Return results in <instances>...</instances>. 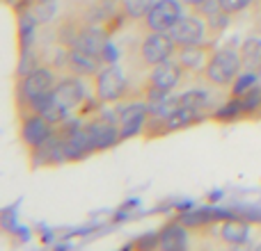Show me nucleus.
Masks as SVG:
<instances>
[{
  "label": "nucleus",
  "instance_id": "nucleus-1",
  "mask_svg": "<svg viewBox=\"0 0 261 251\" xmlns=\"http://www.w3.org/2000/svg\"><path fill=\"white\" fill-rule=\"evenodd\" d=\"M55 85V73L50 67H35L32 71H28L25 76L21 78V82L16 85V105H18V114L28 112V110H35L37 103L46 99V96L53 94Z\"/></svg>",
  "mask_w": 261,
  "mask_h": 251
},
{
  "label": "nucleus",
  "instance_id": "nucleus-2",
  "mask_svg": "<svg viewBox=\"0 0 261 251\" xmlns=\"http://www.w3.org/2000/svg\"><path fill=\"white\" fill-rule=\"evenodd\" d=\"M243 73L241 53L234 48H216L204 67L202 76L213 87H229L236 82V78Z\"/></svg>",
  "mask_w": 261,
  "mask_h": 251
},
{
  "label": "nucleus",
  "instance_id": "nucleus-3",
  "mask_svg": "<svg viewBox=\"0 0 261 251\" xmlns=\"http://www.w3.org/2000/svg\"><path fill=\"white\" fill-rule=\"evenodd\" d=\"M181 78H184V69L174 57L163 64H156L147 76V82H144L147 101H163L165 96H170L181 82Z\"/></svg>",
  "mask_w": 261,
  "mask_h": 251
},
{
  "label": "nucleus",
  "instance_id": "nucleus-4",
  "mask_svg": "<svg viewBox=\"0 0 261 251\" xmlns=\"http://www.w3.org/2000/svg\"><path fill=\"white\" fill-rule=\"evenodd\" d=\"M128 94V80L117 64H103L94 76V96L96 103L113 105L124 101Z\"/></svg>",
  "mask_w": 261,
  "mask_h": 251
},
{
  "label": "nucleus",
  "instance_id": "nucleus-5",
  "mask_svg": "<svg viewBox=\"0 0 261 251\" xmlns=\"http://www.w3.org/2000/svg\"><path fill=\"white\" fill-rule=\"evenodd\" d=\"M55 133L62 139V151L67 162H81L85 158H90L92 153H96L94 142H92L85 123H69L62 130L55 128Z\"/></svg>",
  "mask_w": 261,
  "mask_h": 251
},
{
  "label": "nucleus",
  "instance_id": "nucleus-6",
  "mask_svg": "<svg viewBox=\"0 0 261 251\" xmlns=\"http://www.w3.org/2000/svg\"><path fill=\"white\" fill-rule=\"evenodd\" d=\"M55 128H58V125L50 123L41 112L28 110V112H21L18 137H21L23 146H25L28 151H32V148H37V146L48 142V139L55 135Z\"/></svg>",
  "mask_w": 261,
  "mask_h": 251
},
{
  "label": "nucleus",
  "instance_id": "nucleus-7",
  "mask_svg": "<svg viewBox=\"0 0 261 251\" xmlns=\"http://www.w3.org/2000/svg\"><path fill=\"white\" fill-rule=\"evenodd\" d=\"M176 48H179V46L172 39L170 32H149V35L140 41L138 55H140V59H142V64L156 67V64H163L174 57Z\"/></svg>",
  "mask_w": 261,
  "mask_h": 251
},
{
  "label": "nucleus",
  "instance_id": "nucleus-8",
  "mask_svg": "<svg viewBox=\"0 0 261 251\" xmlns=\"http://www.w3.org/2000/svg\"><path fill=\"white\" fill-rule=\"evenodd\" d=\"M181 0H156L144 16V30L147 32H170L176 23L184 18Z\"/></svg>",
  "mask_w": 261,
  "mask_h": 251
},
{
  "label": "nucleus",
  "instance_id": "nucleus-9",
  "mask_svg": "<svg viewBox=\"0 0 261 251\" xmlns=\"http://www.w3.org/2000/svg\"><path fill=\"white\" fill-rule=\"evenodd\" d=\"M151 114L149 110V103H128L119 110V117H117V125H119V135H122V142L124 139H130L135 135H140L147 125V119Z\"/></svg>",
  "mask_w": 261,
  "mask_h": 251
},
{
  "label": "nucleus",
  "instance_id": "nucleus-10",
  "mask_svg": "<svg viewBox=\"0 0 261 251\" xmlns=\"http://www.w3.org/2000/svg\"><path fill=\"white\" fill-rule=\"evenodd\" d=\"M85 125H87V133H90L92 142H94L96 153H103L122 142L119 125H117V121H113V119L94 117V119H90V121H85Z\"/></svg>",
  "mask_w": 261,
  "mask_h": 251
},
{
  "label": "nucleus",
  "instance_id": "nucleus-11",
  "mask_svg": "<svg viewBox=\"0 0 261 251\" xmlns=\"http://www.w3.org/2000/svg\"><path fill=\"white\" fill-rule=\"evenodd\" d=\"M64 64H67V69L73 76L94 78L101 71V67H103V59L99 55H92L87 50L78 48V46H71V48L64 50Z\"/></svg>",
  "mask_w": 261,
  "mask_h": 251
},
{
  "label": "nucleus",
  "instance_id": "nucleus-12",
  "mask_svg": "<svg viewBox=\"0 0 261 251\" xmlns=\"http://www.w3.org/2000/svg\"><path fill=\"white\" fill-rule=\"evenodd\" d=\"M76 46L92 55H99L103 59L106 50L110 46V30L106 25H99V23H85L81 27V32H78Z\"/></svg>",
  "mask_w": 261,
  "mask_h": 251
},
{
  "label": "nucleus",
  "instance_id": "nucleus-13",
  "mask_svg": "<svg viewBox=\"0 0 261 251\" xmlns=\"http://www.w3.org/2000/svg\"><path fill=\"white\" fill-rule=\"evenodd\" d=\"M206 32H208V25L204 18L184 16L170 30V35H172V39L176 41V46H195V44H204Z\"/></svg>",
  "mask_w": 261,
  "mask_h": 251
},
{
  "label": "nucleus",
  "instance_id": "nucleus-14",
  "mask_svg": "<svg viewBox=\"0 0 261 251\" xmlns=\"http://www.w3.org/2000/svg\"><path fill=\"white\" fill-rule=\"evenodd\" d=\"M53 99L58 101V103H62L69 112L81 108L83 101H85V85H83L81 76H73L71 73V76H67V78H60L53 89Z\"/></svg>",
  "mask_w": 261,
  "mask_h": 251
},
{
  "label": "nucleus",
  "instance_id": "nucleus-15",
  "mask_svg": "<svg viewBox=\"0 0 261 251\" xmlns=\"http://www.w3.org/2000/svg\"><path fill=\"white\" fill-rule=\"evenodd\" d=\"M28 155H30L32 169H37V167H55V165H60V162H67L64 160V151H62V139H60L58 133L46 144L28 151Z\"/></svg>",
  "mask_w": 261,
  "mask_h": 251
},
{
  "label": "nucleus",
  "instance_id": "nucleus-16",
  "mask_svg": "<svg viewBox=\"0 0 261 251\" xmlns=\"http://www.w3.org/2000/svg\"><path fill=\"white\" fill-rule=\"evenodd\" d=\"M213 48L208 44H195V46H179L174 53V59L181 64L184 71H204Z\"/></svg>",
  "mask_w": 261,
  "mask_h": 251
},
{
  "label": "nucleus",
  "instance_id": "nucleus-17",
  "mask_svg": "<svg viewBox=\"0 0 261 251\" xmlns=\"http://www.w3.org/2000/svg\"><path fill=\"white\" fill-rule=\"evenodd\" d=\"M188 247V226L181 219H172L158 231V249L179 251Z\"/></svg>",
  "mask_w": 261,
  "mask_h": 251
},
{
  "label": "nucleus",
  "instance_id": "nucleus-18",
  "mask_svg": "<svg viewBox=\"0 0 261 251\" xmlns=\"http://www.w3.org/2000/svg\"><path fill=\"white\" fill-rule=\"evenodd\" d=\"M218 238L222 240L225 244H245L250 238V224L245 219H239V217H225L220 224L216 226Z\"/></svg>",
  "mask_w": 261,
  "mask_h": 251
},
{
  "label": "nucleus",
  "instance_id": "nucleus-19",
  "mask_svg": "<svg viewBox=\"0 0 261 251\" xmlns=\"http://www.w3.org/2000/svg\"><path fill=\"white\" fill-rule=\"evenodd\" d=\"M239 53H241V62H243V71L252 73V76H261V39L259 37L243 39Z\"/></svg>",
  "mask_w": 261,
  "mask_h": 251
},
{
  "label": "nucleus",
  "instance_id": "nucleus-20",
  "mask_svg": "<svg viewBox=\"0 0 261 251\" xmlns=\"http://www.w3.org/2000/svg\"><path fill=\"white\" fill-rule=\"evenodd\" d=\"M153 3L156 0H119V9H122V16L128 21H144Z\"/></svg>",
  "mask_w": 261,
  "mask_h": 251
},
{
  "label": "nucleus",
  "instance_id": "nucleus-21",
  "mask_svg": "<svg viewBox=\"0 0 261 251\" xmlns=\"http://www.w3.org/2000/svg\"><path fill=\"white\" fill-rule=\"evenodd\" d=\"M176 105L190 110H204L208 105V94L204 89H188L181 96H176Z\"/></svg>",
  "mask_w": 261,
  "mask_h": 251
},
{
  "label": "nucleus",
  "instance_id": "nucleus-22",
  "mask_svg": "<svg viewBox=\"0 0 261 251\" xmlns=\"http://www.w3.org/2000/svg\"><path fill=\"white\" fill-rule=\"evenodd\" d=\"M188 229H202V226H208L218 219V215H211V212H188V215L179 217Z\"/></svg>",
  "mask_w": 261,
  "mask_h": 251
},
{
  "label": "nucleus",
  "instance_id": "nucleus-23",
  "mask_svg": "<svg viewBox=\"0 0 261 251\" xmlns=\"http://www.w3.org/2000/svg\"><path fill=\"white\" fill-rule=\"evenodd\" d=\"M252 3H254V0H218L220 9H222V12H227L229 16H231V14L243 12V9H248Z\"/></svg>",
  "mask_w": 261,
  "mask_h": 251
},
{
  "label": "nucleus",
  "instance_id": "nucleus-24",
  "mask_svg": "<svg viewBox=\"0 0 261 251\" xmlns=\"http://www.w3.org/2000/svg\"><path fill=\"white\" fill-rule=\"evenodd\" d=\"M130 249H135V247H147V249H158V233H151V238L147 240V235H142V238H138L135 242H130L128 244Z\"/></svg>",
  "mask_w": 261,
  "mask_h": 251
},
{
  "label": "nucleus",
  "instance_id": "nucleus-25",
  "mask_svg": "<svg viewBox=\"0 0 261 251\" xmlns=\"http://www.w3.org/2000/svg\"><path fill=\"white\" fill-rule=\"evenodd\" d=\"M181 3H184L186 7H190V9H199V7H204L208 0H181Z\"/></svg>",
  "mask_w": 261,
  "mask_h": 251
},
{
  "label": "nucleus",
  "instance_id": "nucleus-26",
  "mask_svg": "<svg viewBox=\"0 0 261 251\" xmlns=\"http://www.w3.org/2000/svg\"><path fill=\"white\" fill-rule=\"evenodd\" d=\"M7 3H12V0H7Z\"/></svg>",
  "mask_w": 261,
  "mask_h": 251
}]
</instances>
